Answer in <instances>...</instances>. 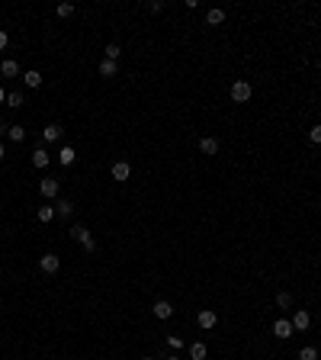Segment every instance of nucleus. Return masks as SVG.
Segmentation results:
<instances>
[{"label": "nucleus", "instance_id": "1", "mask_svg": "<svg viewBox=\"0 0 321 360\" xmlns=\"http://www.w3.org/2000/svg\"><path fill=\"white\" fill-rule=\"evenodd\" d=\"M251 84L248 80H235V84H231V100H235V103H248L251 100Z\"/></svg>", "mask_w": 321, "mask_h": 360}, {"label": "nucleus", "instance_id": "2", "mask_svg": "<svg viewBox=\"0 0 321 360\" xmlns=\"http://www.w3.org/2000/svg\"><path fill=\"white\" fill-rule=\"evenodd\" d=\"M273 335L286 341V338H292V335H296V328H292V322H289V318H279V322H273Z\"/></svg>", "mask_w": 321, "mask_h": 360}, {"label": "nucleus", "instance_id": "3", "mask_svg": "<svg viewBox=\"0 0 321 360\" xmlns=\"http://www.w3.org/2000/svg\"><path fill=\"white\" fill-rule=\"evenodd\" d=\"M39 267H42L45 274H58V267H61L58 254H42V257H39Z\"/></svg>", "mask_w": 321, "mask_h": 360}, {"label": "nucleus", "instance_id": "4", "mask_svg": "<svg viewBox=\"0 0 321 360\" xmlns=\"http://www.w3.org/2000/svg\"><path fill=\"white\" fill-rule=\"evenodd\" d=\"M196 322H199V328H215V325H218V315H215V312L212 309H202L199 312V315H196Z\"/></svg>", "mask_w": 321, "mask_h": 360}, {"label": "nucleus", "instance_id": "5", "mask_svg": "<svg viewBox=\"0 0 321 360\" xmlns=\"http://www.w3.org/2000/svg\"><path fill=\"white\" fill-rule=\"evenodd\" d=\"M39 190H42V196H58V190H61V183H58V177H45L42 183H39Z\"/></svg>", "mask_w": 321, "mask_h": 360}, {"label": "nucleus", "instance_id": "6", "mask_svg": "<svg viewBox=\"0 0 321 360\" xmlns=\"http://www.w3.org/2000/svg\"><path fill=\"white\" fill-rule=\"evenodd\" d=\"M151 312H154V318H161V322H164V318H170V315H174V305H170L167 299H158Z\"/></svg>", "mask_w": 321, "mask_h": 360}, {"label": "nucleus", "instance_id": "7", "mask_svg": "<svg viewBox=\"0 0 321 360\" xmlns=\"http://www.w3.org/2000/svg\"><path fill=\"white\" fill-rule=\"evenodd\" d=\"M309 325H312V315H309L305 309H299L296 315H292V328H296V331H305Z\"/></svg>", "mask_w": 321, "mask_h": 360}, {"label": "nucleus", "instance_id": "8", "mask_svg": "<svg viewBox=\"0 0 321 360\" xmlns=\"http://www.w3.org/2000/svg\"><path fill=\"white\" fill-rule=\"evenodd\" d=\"M61 135H64V129H61L58 122H49V126L42 129V139H45V142H58Z\"/></svg>", "mask_w": 321, "mask_h": 360}, {"label": "nucleus", "instance_id": "9", "mask_svg": "<svg viewBox=\"0 0 321 360\" xmlns=\"http://www.w3.org/2000/svg\"><path fill=\"white\" fill-rule=\"evenodd\" d=\"M32 167H39V171L49 167V151H45V148H36V151H32Z\"/></svg>", "mask_w": 321, "mask_h": 360}, {"label": "nucleus", "instance_id": "10", "mask_svg": "<svg viewBox=\"0 0 321 360\" xmlns=\"http://www.w3.org/2000/svg\"><path fill=\"white\" fill-rule=\"evenodd\" d=\"M199 151L202 154H218V139H212V135L199 139Z\"/></svg>", "mask_w": 321, "mask_h": 360}, {"label": "nucleus", "instance_id": "11", "mask_svg": "<svg viewBox=\"0 0 321 360\" xmlns=\"http://www.w3.org/2000/svg\"><path fill=\"white\" fill-rule=\"evenodd\" d=\"M0 74L3 77H19V65L13 58H3V65H0Z\"/></svg>", "mask_w": 321, "mask_h": 360}, {"label": "nucleus", "instance_id": "12", "mask_svg": "<svg viewBox=\"0 0 321 360\" xmlns=\"http://www.w3.org/2000/svg\"><path fill=\"white\" fill-rule=\"evenodd\" d=\"M74 158H77V151H74L71 145H61V148H58V161H61L64 167H67V164H74Z\"/></svg>", "mask_w": 321, "mask_h": 360}, {"label": "nucleus", "instance_id": "13", "mask_svg": "<svg viewBox=\"0 0 321 360\" xmlns=\"http://www.w3.org/2000/svg\"><path fill=\"white\" fill-rule=\"evenodd\" d=\"M128 174H132V167L126 161H116L113 164V180H128Z\"/></svg>", "mask_w": 321, "mask_h": 360}, {"label": "nucleus", "instance_id": "14", "mask_svg": "<svg viewBox=\"0 0 321 360\" xmlns=\"http://www.w3.org/2000/svg\"><path fill=\"white\" fill-rule=\"evenodd\" d=\"M23 84L29 87V90H36V87H42V74H39V71H26L23 74Z\"/></svg>", "mask_w": 321, "mask_h": 360}, {"label": "nucleus", "instance_id": "15", "mask_svg": "<svg viewBox=\"0 0 321 360\" xmlns=\"http://www.w3.org/2000/svg\"><path fill=\"white\" fill-rule=\"evenodd\" d=\"M206 354H209V348H206L202 341L190 344V360H206Z\"/></svg>", "mask_w": 321, "mask_h": 360}, {"label": "nucleus", "instance_id": "16", "mask_svg": "<svg viewBox=\"0 0 321 360\" xmlns=\"http://www.w3.org/2000/svg\"><path fill=\"white\" fill-rule=\"evenodd\" d=\"M116 71H119V68H116V61H109V58L100 61V77H116Z\"/></svg>", "mask_w": 321, "mask_h": 360}, {"label": "nucleus", "instance_id": "17", "mask_svg": "<svg viewBox=\"0 0 321 360\" xmlns=\"http://www.w3.org/2000/svg\"><path fill=\"white\" fill-rule=\"evenodd\" d=\"M71 238L77 241V244H87V241H90V232H87L84 225H74V228H71Z\"/></svg>", "mask_w": 321, "mask_h": 360}, {"label": "nucleus", "instance_id": "18", "mask_svg": "<svg viewBox=\"0 0 321 360\" xmlns=\"http://www.w3.org/2000/svg\"><path fill=\"white\" fill-rule=\"evenodd\" d=\"M225 23V10H209L206 13V26H222Z\"/></svg>", "mask_w": 321, "mask_h": 360}, {"label": "nucleus", "instance_id": "19", "mask_svg": "<svg viewBox=\"0 0 321 360\" xmlns=\"http://www.w3.org/2000/svg\"><path fill=\"white\" fill-rule=\"evenodd\" d=\"M6 106H10V110H19V106H23V93H19V90L6 93Z\"/></svg>", "mask_w": 321, "mask_h": 360}, {"label": "nucleus", "instance_id": "20", "mask_svg": "<svg viewBox=\"0 0 321 360\" xmlns=\"http://www.w3.org/2000/svg\"><path fill=\"white\" fill-rule=\"evenodd\" d=\"M36 216H39V222H52L55 219V206H39Z\"/></svg>", "mask_w": 321, "mask_h": 360}, {"label": "nucleus", "instance_id": "21", "mask_svg": "<svg viewBox=\"0 0 321 360\" xmlns=\"http://www.w3.org/2000/svg\"><path fill=\"white\" fill-rule=\"evenodd\" d=\"M55 206H58V216H64V219H67V216L74 213V203H71V200H58Z\"/></svg>", "mask_w": 321, "mask_h": 360}, {"label": "nucleus", "instance_id": "22", "mask_svg": "<svg viewBox=\"0 0 321 360\" xmlns=\"http://www.w3.org/2000/svg\"><path fill=\"white\" fill-rule=\"evenodd\" d=\"M6 135H10V142H23L26 139V129L23 126H10V132H6Z\"/></svg>", "mask_w": 321, "mask_h": 360}, {"label": "nucleus", "instance_id": "23", "mask_svg": "<svg viewBox=\"0 0 321 360\" xmlns=\"http://www.w3.org/2000/svg\"><path fill=\"white\" fill-rule=\"evenodd\" d=\"M299 360H318V351L312 348V344H305V348L299 351Z\"/></svg>", "mask_w": 321, "mask_h": 360}, {"label": "nucleus", "instance_id": "24", "mask_svg": "<svg viewBox=\"0 0 321 360\" xmlns=\"http://www.w3.org/2000/svg\"><path fill=\"white\" fill-rule=\"evenodd\" d=\"M119 55H122V49H119L116 42H109V45H106V58H109V61H116Z\"/></svg>", "mask_w": 321, "mask_h": 360}, {"label": "nucleus", "instance_id": "25", "mask_svg": "<svg viewBox=\"0 0 321 360\" xmlns=\"http://www.w3.org/2000/svg\"><path fill=\"white\" fill-rule=\"evenodd\" d=\"M309 142H312V145H321V126H312L309 129Z\"/></svg>", "mask_w": 321, "mask_h": 360}, {"label": "nucleus", "instance_id": "26", "mask_svg": "<svg viewBox=\"0 0 321 360\" xmlns=\"http://www.w3.org/2000/svg\"><path fill=\"white\" fill-rule=\"evenodd\" d=\"M55 13H58L61 19H67V16L74 13V6H71V3H58V10H55Z\"/></svg>", "mask_w": 321, "mask_h": 360}, {"label": "nucleus", "instance_id": "27", "mask_svg": "<svg viewBox=\"0 0 321 360\" xmlns=\"http://www.w3.org/2000/svg\"><path fill=\"white\" fill-rule=\"evenodd\" d=\"M276 305H279V309H289V305H292V296L289 293H279L276 296Z\"/></svg>", "mask_w": 321, "mask_h": 360}, {"label": "nucleus", "instance_id": "28", "mask_svg": "<svg viewBox=\"0 0 321 360\" xmlns=\"http://www.w3.org/2000/svg\"><path fill=\"white\" fill-rule=\"evenodd\" d=\"M148 10H151V13H161L164 10V0H151V3H148Z\"/></svg>", "mask_w": 321, "mask_h": 360}, {"label": "nucleus", "instance_id": "29", "mask_svg": "<svg viewBox=\"0 0 321 360\" xmlns=\"http://www.w3.org/2000/svg\"><path fill=\"white\" fill-rule=\"evenodd\" d=\"M167 344H170V348H183V338H177V335H170V338H167Z\"/></svg>", "mask_w": 321, "mask_h": 360}, {"label": "nucleus", "instance_id": "30", "mask_svg": "<svg viewBox=\"0 0 321 360\" xmlns=\"http://www.w3.org/2000/svg\"><path fill=\"white\" fill-rule=\"evenodd\" d=\"M6 42H10V36H6V29H0V52L6 49Z\"/></svg>", "mask_w": 321, "mask_h": 360}, {"label": "nucleus", "instance_id": "31", "mask_svg": "<svg viewBox=\"0 0 321 360\" xmlns=\"http://www.w3.org/2000/svg\"><path fill=\"white\" fill-rule=\"evenodd\" d=\"M6 132H10V126H6V122L0 119V135H6Z\"/></svg>", "mask_w": 321, "mask_h": 360}, {"label": "nucleus", "instance_id": "32", "mask_svg": "<svg viewBox=\"0 0 321 360\" xmlns=\"http://www.w3.org/2000/svg\"><path fill=\"white\" fill-rule=\"evenodd\" d=\"M0 103H6V90H3V87H0Z\"/></svg>", "mask_w": 321, "mask_h": 360}, {"label": "nucleus", "instance_id": "33", "mask_svg": "<svg viewBox=\"0 0 321 360\" xmlns=\"http://www.w3.org/2000/svg\"><path fill=\"white\" fill-rule=\"evenodd\" d=\"M3 154H6V148H3V142H0V158H3Z\"/></svg>", "mask_w": 321, "mask_h": 360}, {"label": "nucleus", "instance_id": "34", "mask_svg": "<svg viewBox=\"0 0 321 360\" xmlns=\"http://www.w3.org/2000/svg\"><path fill=\"white\" fill-rule=\"evenodd\" d=\"M167 360H180V357H167Z\"/></svg>", "mask_w": 321, "mask_h": 360}, {"label": "nucleus", "instance_id": "35", "mask_svg": "<svg viewBox=\"0 0 321 360\" xmlns=\"http://www.w3.org/2000/svg\"><path fill=\"white\" fill-rule=\"evenodd\" d=\"M141 360H154V357H141Z\"/></svg>", "mask_w": 321, "mask_h": 360}]
</instances>
